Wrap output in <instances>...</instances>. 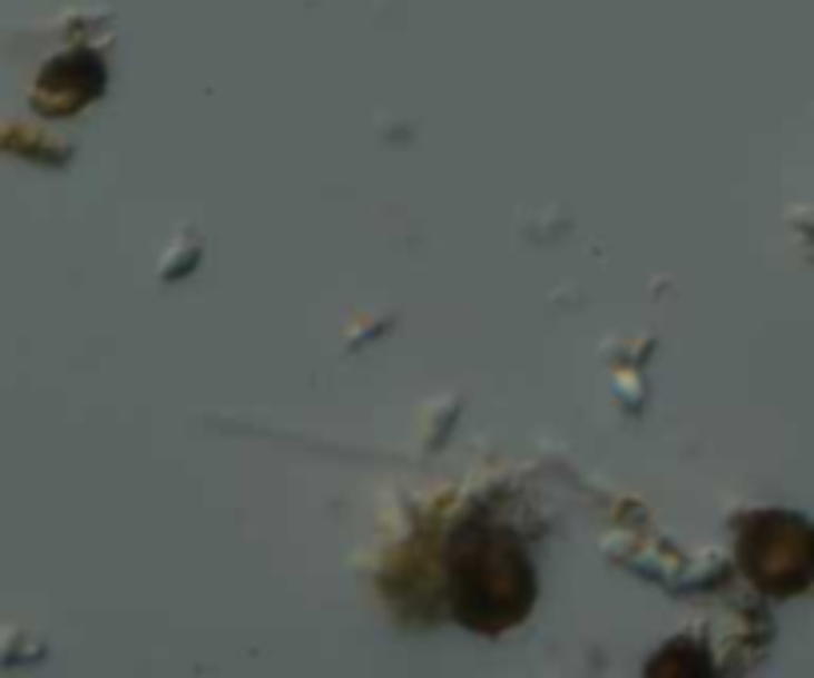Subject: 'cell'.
Masks as SVG:
<instances>
[{
	"label": "cell",
	"mask_w": 814,
	"mask_h": 678,
	"mask_svg": "<svg viewBox=\"0 0 814 678\" xmlns=\"http://www.w3.org/2000/svg\"><path fill=\"white\" fill-rule=\"evenodd\" d=\"M766 531H758V547L747 554L751 559V574H755L758 583L766 579V571H771V563L775 559H783L778 563V591H795V587L811 583L814 579V527L798 523V519H763Z\"/></svg>",
	"instance_id": "obj_1"
}]
</instances>
